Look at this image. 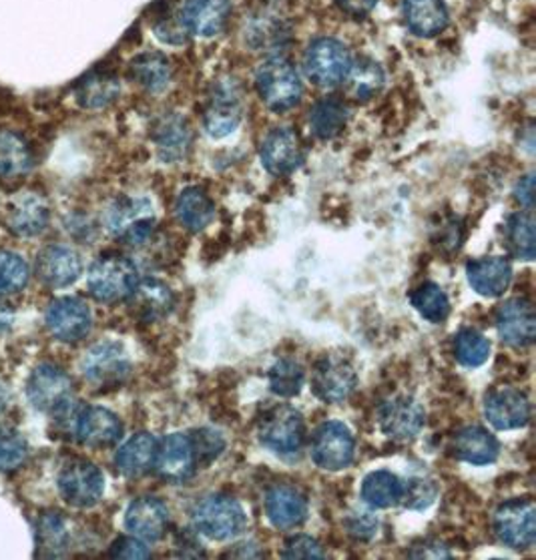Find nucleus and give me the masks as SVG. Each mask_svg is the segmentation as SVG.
<instances>
[{"mask_svg": "<svg viewBox=\"0 0 536 560\" xmlns=\"http://www.w3.org/2000/svg\"><path fill=\"white\" fill-rule=\"evenodd\" d=\"M28 444L21 432L0 427V472H9L25 463Z\"/></svg>", "mask_w": 536, "mask_h": 560, "instance_id": "49530a36", "label": "nucleus"}, {"mask_svg": "<svg viewBox=\"0 0 536 560\" xmlns=\"http://www.w3.org/2000/svg\"><path fill=\"white\" fill-rule=\"evenodd\" d=\"M131 77L151 93H159L171 81V62L161 52H143L131 62Z\"/></svg>", "mask_w": 536, "mask_h": 560, "instance_id": "4c0bfd02", "label": "nucleus"}, {"mask_svg": "<svg viewBox=\"0 0 536 560\" xmlns=\"http://www.w3.org/2000/svg\"><path fill=\"white\" fill-rule=\"evenodd\" d=\"M28 281V266L25 259L0 249V295L21 292Z\"/></svg>", "mask_w": 536, "mask_h": 560, "instance_id": "a18cd8bd", "label": "nucleus"}, {"mask_svg": "<svg viewBox=\"0 0 536 560\" xmlns=\"http://www.w3.org/2000/svg\"><path fill=\"white\" fill-rule=\"evenodd\" d=\"M81 370L86 382L95 388L121 386L131 374L129 353L117 341H98L86 350L81 360Z\"/></svg>", "mask_w": 536, "mask_h": 560, "instance_id": "0eeeda50", "label": "nucleus"}, {"mask_svg": "<svg viewBox=\"0 0 536 560\" xmlns=\"http://www.w3.org/2000/svg\"><path fill=\"white\" fill-rule=\"evenodd\" d=\"M245 37L254 50H276L288 43L290 28L280 19L264 14L249 23Z\"/></svg>", "mask_w": 536, "mask_h": 560, "instance_id": "a19ab883", "label": "nucleus"}, {"mask_svg": "<svg viewBox=\"0 0 536 560\" xmlns=\"http://www.w3.org/2000/svg\"><path fill=\"white\" fill-rule=\"evenodd\" d=\"M346 528H348V535L356 540L368 542L378 535L380 521L374 512L360 509V511L350 512V516L346 518Z\"/></svg>", "mask_w": 536, "mask_h": 560, "instance_id": "8fccbe9b", "label": "nucleus"}, {"mask_svg": "<svg viewBox=\"0 0 536 560\" xmlns=\"http://www.w3.org/2000/svg\"><path fill=\"white\" fill-rule=\"evenodd\" d=\"M452 451L458 460L473 466H488L497 463L500 444L492 432L482 427H466L456 432L452 440Z\"/></svg>", "mask_w": 536, "mask_h": 560, "instance_id": "cd10ccee", "label": "nucleus"}, {"mask_svg": "<svg viewBox=\"0 0 536 560\" xmlns=\"http://www.w3.org/2000/svg\"><path fill=\"white\" fill-rule=\"evenodd\" d=\"M343 83L350 97L356 101H370L378 95L380 89L384 85V71L376 62L360 59L358 62H352Z\"/></svg>", "mask_w": 536, "mask_h": 560, "instance_id": "58836bf2", "label": "nucleus"}, {"mask_svg": "<svg viewBox=\"0 0 536 560\" xmlns=\"http://www.w3.org/2000/svg\"><path fill=\"white\" fill-rule=\"evenodd\" d=\"M494 324L502 341L512 348H528L535 343V307L524 298H511L500 304Z\"/></svg>", "mask_w": 536, "mask_h": 560, "instance_id": "f3484780", "label": "nucleus"}, {"mask_svg": "<svg viewBox=\"0 0 536 560\" xmlns=\"http://www.w3.org/2000/svg\"><path fill=\"white\" fill-rule=\"evenodd\" d=\"M26 394L31 404L45 415L62 418L73 410V382L59 365H37L28 376Z\"/></svg>", "mask_w": 536, "mask_h": 560, "instance_id": "20e7f679", "label": "nucleus"}, {"mask_svg": "<svg viewBox=\"0 0 536 560\" xmlns=\"http://www.w3.org/2000/svg\"><path fill=\"white\" fill-rule=\"evenodd\" d=\"M159 440L149 432H139L123 444L115 456L117 470L127 478L147 475L158 458Z\"/></svg>", "mask_w": 536, "mask_h": 560, "instance_id": "c756f323", "label": "nucleus"}, {"mask_svg": "<svg viewBox=\"0 0 536 560\" xmlns=\"http://www.w3.org/2000/svg\"><path fill=\"white\" fill-rule=\"evenodd\" d=\"M408 557H412V559H451L452 555L444 545H440L436 540H424L422 545H416L408 552Z\"/></svg>", "mask_w": 536, "mask_h": 560, "instance_id": "864d4df0", "label": "nucleus"}, {"mask_svg": "<svg viewBox=\"0 0 536 560\" xmlns=\"http://www.w3.org/2000/svg\"><path fill=\"white\" fill-rule=\"evenodd\" d=\"M256 89L259 98L276 113L293 109L304 93L298 69L283 57H271L257 69Z\"/></svg>", "mask_w": 536, "mask_h": 560, "instance_id": "7ed1b4c3", "label": "nucleus"}, {"mask_svg": "<svg viewBox=\"0 0 536 560\" xmlns=\"http://www.w3.org/2000/svg\"><path fill=\"white\" fill-rule=\"evenodd\" d=\"M129 310L141 322L153 324L163 317H167L175 305V295L170 285L163 281L145 278L137 281L133 292L127 298Z\"/></svg>", "mask_w": 536, "mask_h": 560, "instance_id": "393cba45", "label": "nucleus"}, {"mask_svg": "<svg viewBox=\"0 0 536 560\" xmlns=\"http://www.w3.org/2000/svg\"><path fill=\"white\" fill-rule=\"evenodd\" d=\"M244 117L242 89L235 81H221L213 86L208 109L203 115V127L211 139H223L232 135Z\"/></svg>", "mask_w": 536, "mask_h": 560, "instance_id": "ddd939ff", "label": "nucleus"}, {"mask_svg": "<svg viewBox=\"0 0 536 560\" xmlns=\"http://www.w3.org/2000/svg\"><path fill=\"white\" fill-rule=\"evenodd\" d=\"M307 499L295 487L276 485L266 494V516L280 530H292L307 521Z\"/></svg>", "mask_w": 536, "mask_h": 560, "instance_id": "4be33fe9", "label": "nucleus"}, {"mask_svg": "<svg viewBox=\"0 0 536 560\" xmlns=\"http://www.w3.org/2000/svg\"><path fill=\"white\" fill-rule=\"evenodd\" d=\"M153 141L158 145L159 158L165 163H177L187 158L194 135L184 117L170 113V115H163L155 125Z\"/></svg>", "mask_w": 536, "mask_h": 560, "instance_id": "c85d7f7f", "label": "nucleus"}, {"mask_svg": "<svg viewBox=\"0 0 536 560\" xmlns=\"http://www.w3.org/2000/svg\"><path fill=\"white\" fill-rule=\"evenodd\" d=\"M269 390L280 398H293L304 388L305 372L300 362L292 358H281L271 365L268 374Z\"/></svg>", "mask_w": 536, "mask_h": 560, "instance_id": "c03bdc74", "label": "nucleus"}, {"mask_svg": "<svg viewBox=\"0 0 536 560\" xmlns=\"http://www.w3.org/2000/svg\"><path fill=\"white\" fill-rule=\"evenodd\" d=\"M404 480L391 470L370 472L362 482V500L370 509H392L403 502Z\"/></svg>", "mask_w": 536, "mask_h": 560, "instance_id": "72a5a7b5", "label": "nucleus"}, {"mask_svg": "<svg viewBox=\"0 0 536 560\" xmlns=\"http://www.w3.org/2000/svg\"><path fill=\"white\" fill-rule=\"evenodd\" d=\"M93 326V316L89 305L79 298L55 300L47 310V328L57 340H83Z\"/></svg>", "mask_w": 536, "mask_h": 560, "instance_id": "a211bd4d", "label": "nucleus"}, {"mask_svg": "<svg viewBox=\"0 0 536 560\" xmlns=\"http://www.w3.org/2000/svg\"><path fill=\"white\" fill-rule=\"evenodd\" d=\"M49 203L33 191L13 197L7 208V225L11 232L23 237H33L45 232L49 225Z\"/></svg>", "mask_w": 536, "mask_h": 560, "instance_id": "bb28decb", "label": "nucleus"}, {"mask_svg": "<svg viewBox=\"0 0 536 560\" xmlns=\"http://www.w3.org/2000/svg\"><path fill=\"white\" fill-rule=\"evenodd\" d=\"M62 499L74 509H91L105 494V476L89 460H71L65 464L57 476Z\"/></svg>", "mask_w": 536, "mask_h": 560, "instance_id": "9d476101", "label": "nucleus"}, {"mask_svg": "<svg viewBox=\"0 0 536 560\" xmlns=\"http://www.w3.org/2000/svg\"><path fill=\"white\" fill-rule=\"evenodd\" d=\"M14 322V312L7 304H2L0 302V336L4 334V331H9L11 326H13Z\"/></svg>", "mask_w": 536, "mask_h": 560, "instance_id": "4d7b16f0", "label": "nucleus"}, {"mask_svg": "<svg viewBox=\"0 0 536 560\" xmlns=\"http://www.w3.org/2000/svg\"><path fill=\"white\" fill-rule=\"evenodd\" d=\"M196 451L189 434L175 432L167 439L159 442L158 458H155V470L158 475L171 485H185L197 470Z\"/></svg>", "mask_w": 536, "mask_h": 560, "instance_id": "2eb2a0df", "label": "nucleus"}, {"mask_svg": "<svg viewBox=\"0 0 536 560\" xmlns=\"http://www.w3.org/2000/svg\"><path fill=\"white\" fill-rule=\"evenodd\" d=\"M33 167V153L23 135L0 131V177L13 179Z\"/></svg>", "mask_w": 536, "mask_h": 560, "instance_id": "f704fd0d", "label": "nucleus"}, {"mask_svg": "<svg viewBox=\"0 0 536 560\" xmlns=\"http://www.w3.org/2000/svg\"><path fill=\"white\" fill-rule=\"evenodd\" d=\"M77 440L89 448H110L123 436V424L119 416L113 415L103 406H89L74 422Z\"/></svg>", "mask_w": 536, "mask_h": 560, "instance_id": "6ab92c4d", "label": "nucleus"}, {"mask_svg": "<svg viewBox=\"0 0 536 560\" xmlns=\"http://www.w3.org/2000/svg\"><path fill=\"white\" fill-rule=\"evenodd\" d=\"M378 0H338L341 9L346 13L353 14V16H362V14L370 13L376 7Z\"/></svg>", "mask_w": 536, "mask_h": 560, "instance_id": "6e6d98bb", "label": "nucleus"}, {"mask_svg": "<svg viewBox=\"0 0 536 560\" xmlns=\"http://www.w3.org/2000/svg\"><path fill=\"white\" fill-rule=\"evenodd\" d=\"M439 497V488L424 476H410L404 480L403 502L410 511H427Z\"/></svg>", "mask_w": 536, "mask_h": 560, "instance_id": "de8ad7c7", "label": "nucleus"}, {"mask_svg": "<svg viewBox=\"0 0 536 560\" xmlns=\"http://www.w3.org/2000/svg\"><path fill=\"white\" fill-rule=\"evenodd\" d=\"M113 559H151V550L145 547V540L137 536H123L109 550Z\"/></svg>", "mask_w": 536, "mask_h": 560, "instance_id": "603ef678", "label": "nucleus"}, {"mask_svg": "<svg viewBox=\"0 0 536 560\" xmlns=\"http://www.w3.org/2000/svg\"><path fill=\"white\" fill-rule=\"evenodd\" d=\"M83 261L69 245H49L37 257V276L50 288H67L79 280Z\"/></svg>", "mask_w": 536, "mask_h": 560, "instance_id": "5701e85b", "label": "nucleus"}, {"mask_svg": "<svg viewBox=\"0 0 536 560\" xmlns=\"http://www.w3.org/2000/svg\"><path fill=\"white\" fill-rule=\"evenodd\" d=\"M454 358L458 364L475 370L488 362L490 340L475 328H464L454 336Z\"/></svg>", "mask_w": 536, "mask_h": 560, "instance_id": "37998d69", "label": "nucleus"}, {"mask_svg": "<svg viewBox=\"0 0 536 560\" xmlns=\"http://www.w3.org/2000/svg\"><path fill=\"white\" fill-rule=\"evenodd\" d=\"M506 242L512 256L523 261H533L536 254L535 220L531 213H514L506 221Z\"/></svg>", "mask_w": 536, "mask_h": 560, "instance_id": "79ce46f5", "label": "nucleus"}, {"mask_svg": "<svg viewBox=\"0 0 536 560\" xmlns=\"http://www.w3.org/2000/svg\"><path fill=\"white\" fill-rule=\"evenodd\" d=\"M410 304L430 324H442L451 314V300L434 281H424L410 293Z\"/></svg>", "mask_w": 536, "mask_h": 560, "instance_id": "ea45409f", "label": "nucleus"}, {"mask_svg": "<svg viewBox=\"0 0 536 560\" xmlns=\"http://www.w3.org/2000/svg\"><path fill=\"white\" fill-rule=\"evenodd\" d=\"M155 213L153 206L141 197H123L110 206L107 213L109 232L131 247H141L151 242L155 233Z\"/></svg>", "mask_w": 536, "mask_h": 560, "instance_id": "39448f33", "label": "nucleus"}, {"mask_svg": "<svg viewBox=\"0 0 536 560\" xmlns=\"http://www.w3.org/2000/svg\"><path fill=\"white\" fill-rule=\"evenodd\" d=\"M170 509L163 500L155 497H141L135 499L129 509L125 512V526L131 535L145 540V542H158L161 540L167 528H170Z\"/></svg>", "mask_w": 536, "mask_h": 560, "instance_id": "aec40b11", "label": "nucleus"}, {"mask_svg": "<svg viewBox=\"0 0 536 560\" xmlns=\"http://www.w3.org/2000/svg\"><path fill=\"white\" fill-rule=\"evenodd\" d=\"M119 93H121V83L117 74L109 71H95L85 77L74 89L77 103L85 109H103L119 97Z\"/></svg>", "mask_w": 536, "mask_h": 560, "instance_id": "473e14b6", "label": "nucleus"}, {"mask_svg": "<svg viewBox=\"0 0 536 560\" xmlns=\"http://www.w3.org/2000/svg\"><path fill=\"white\" fill-rule=\"evenodd\" d=\"M175 218L187 232H203L215 218V203L199 187H185L175 199Z\"/></svg>", "mask_w": 536, "mask_h": 560, "instance_id": "2f4dec72", "label": "nucleus"}, {"mask_svg": "<svg viewBox=\"0 0 536 560\" xmlns=\"http://www.w3.org/2000/svg\"><path fill=\"white\" fill-rule=\"evenodd\" d=\"M259 158L271 175H290L304 163L302 139L290 127H278L264 137L259 147Z\"/></svg>", "mask_w": 536, "mask_h": 560, "instance_id": "dca6fc26", "label": "nucleus"}, {"mask_svg": "<svg viewBox=\"0 0 536 560\" xmlns=\"http://www.w3.org/2000/svg\"><path fill=\"white\" fill-rule=\"evenodd\" d=\"M404 23L416 37H436L448 25L442 0H404Z\"/></svg>", "mask_w": 536, "mask_h": 560, "instance_id": "7c9ffc66", "label": "nucleus"}, {"mask_svg": "<svg viewBox=\"0 0 536 560\" xmlns=\"http://www.w3.org/2000/svg\"><path fill=\"white\" fill-rule=\"evenodd\" d=\"M516 201L523 206L524 209H533V194H535V175L528 173L524 175L523 179L516 185Z\"/></svg>", "mask_w": 536, "mask_h": 560, "instance_id": "5fc2aeb1", "label": "nucleus"}, {"mask_svg": "<svg viewBox=\"0 0 536 560\" xmlns=\"http://www.w3.org/2000/svg\"><path fill=\"white\" fill-rule=\"evenodd\" d=\"M194 451H196L197 464L213 463L225 448V439L221 436L218 430L211 428H201L189 434Z\"/></svg>", "mask_w": 536, "mask_h": 560, "instance_id": "09e8293b", "label": "nucleus"}, {"mask_svg": "<svg viewBox=\"0 0 536 560\" xmlns=\"http://www.w3.org/2000/svg\"><path fill=\"white\" fill-rule=\"evenodd\" d=\"M232 14L230 0H185L182 25L197 37H215Z\"/></svg>", "mask_w": 536, "mask_h": 560, "instance_id": "b1692460", "label": "nucleus"}, {"mask_svg": "<svg viewBox=\"0 0 536 560\" xmlns=\"http://www.w3.org/2000/svg\"><path fill=\"white\" fill-rule=\"evenodd\" d=\"M71 542L67 521L59 512H47L37 526V557H65Z\"/></svg>", "mask_w": 536, "mask_h": 560, "instance_id": "e433bc0d", "label": "nucleus"}, {"mask_svg": "<svg viewBox=\"0 0 536 560\" xmlns=\"http://www.w3.org/2000/svg\"><path fill=\"white\" fill-rule=\"evenodd\" d=\"M9 398H11L9 396V388L0 382V412H4V408L9 406Z\"/></svg>", "mask_w": 536, "mask_h": 560, "instance_id": "13d9d810", "label": "nucleus"}, {"mask_svg": "<svg viewBox=\"0 0 536 560\" xmlns=\"http://www.w3.org/2000/svg\"><path fill=\"white\" fill-rule=\"evenodd\" d=\"M305 73L324 89L340 85L352 67L348 49L336 38H317L305 50Z\"/></svg>", "mask_w": 536, "mask_h": 560, "instance_id": "6e6552de", "label": "nucleus"}, {"mask_svg": "<svg viewBox=\"0 0 536 560\" xmlns=\"http://www.w3.org/2000/svg\"><path fill=\"white\" fill-rule=\"evenodd\" d=\"M139 281L137 266L129 257L107 254L98 257L89 269L86 285L89 292L103 304H115L127 300Z\"/></svg>", "mask_w": 536, "mask_h": 560, "instance_id": "f03ea898", "label": "nucleus"}, {"mask_svg": "<svg viewBox=\"0 0 536 560\" xmlns=\"http://www.w3.org/2000/svg\"><path fill=\"white\" fill-rule=\"evenodd\" d=\"M353 454H356V440L350 428L343 422L329 420L314 432L310 456L322 470L340 472L352 464Z\"/></svg>", "mask_w": 536, "mask_h": 560, "instance_id": "9b49d317", "label": "nucleus"}, {"mask_svg": "<svg viewBox=\"0 0 536 560\" xmlns=\"http://www.w3.org/2000/svg\"><path fill=\"white\" fill-rule=\"evenodd\" d=\"M356 386V368L343 353H324L312 370V390L322 402H343Z\"/></svg>", "mask_w": 536, "mask_h": 560, "instance_id": "1a4fd4ad", "label": "nucleus"}, {"mask_svg": "<svg viewBox=\"0 0 536 560\" xmlns=\"http://www.w3.org/2000/svg\"><path fill=\"white\" fill-rule=\"evenodd\" d=\"M485 415L497 430H518L531 420V402L524 392L502 386L488 392Z\"/></svg>", "mask_w": 536, "mask_h": 560, "instance_id": "412c9836", "label": "nucleus"}, {"mask_svg": "<svg viewBox=\"0 0 536 560\" xmlns=\"http://www.w3.org/2000/svg\"><path fill=\"white\" fill-rule=\"evenodd\" d=\"M281 555H283L286 559L304 560L326 559V557H328L316 538H312V536L307 535L292 536V538L286 542Z\"/></svg>", "mask_w": 536, "mask_h": 560, "instance_id": "3c124183", "label": "nucleus"}, {"mask_svg": "<svg viewBox=\"0 0 536 560\" xmlns=\"http://www.w3.org/2000/svg\"><path fill=\"white\" fill-rule=\"evenodd\" d=\"M310 129L317 139L328 141L340 135L348 122V109L338 98H322L310 109Z\"/></svg>", "mask_w": 536, "mask_h": 560, "instance_id": "c9c22d12", "label": "nucleus"}, {"mask_svg": "<svg viewBox=\"0 0 536 560\" xmlns=\"http://www.w3.org/2000/svg\"><path fill=\"white\" fill-rule=\"evenodd\" d=\"M380 430L396 442L415 440L427 424L424 408L410 396H394L378 410Z\"/></svg>", "mask_w": 536, "mask_h": 560, "instance_id": "4468645a", "label": "nucleus"}, {"mask_svg": "<svg viewBox=\"0 0 536 560\" xmlns=\"http://www.w3.org/2000/svg\"><path fill=\"white\" fill-rule=\"evenodd\" d=\"M494 535L500 542L514 550H524L535 545L536 509L533 500L514 499L500 504L494 512Z\"/></svg>", "mask_w": 536, "mask_h": 560, "instance_id": "f8f14e48", "label": "nucleus"}, {"mask_svg": "<svg viewBox=\"0 0 536 560\" xmlns=\"http://www.w3.org/2000/svg\"><path fill=\"white\" fill-rule=\"evenodd\" d=\"M257 439L268 451L280 456H293L304 446V418L288 404L273 406L259 420Z\"/></svg>", "mask_w": 536, "mask_h": 560, "instance_id": "423d86ee", "label": "nucleus"}, {"mask_svg": "<svg viewBox=\"0 0 536 560\" xmlns=\"http://www.w3.org/2000/svg\"><path fill=\"white\" fill-rule=\"evenodd\" d=\"M470 288L482 298H500L511 288L512 266L506 257H478L466 264Z\"/></svg>", "mask_w": 536, "mask_h": 560, "instance_id": "a878e982", "label": "nucleus"}, {"mask_svg": "<svg viewBox=\"0 0 536 560\" xmlns=\"http://www.w3.org/2000/svg\"><path fill=\"white\" fill-rule=\"evenodd\" d=\"M191 521L199 535L206 536L209 540H232L237 538L247 526V514H245L242 502L233 499L230 494H209L197 502L191 511Z\"/></svg>", "mask_w": 536, "mask_h": 560, "instance_id": "f257e3e1", "label": "nucleus"}]
</instances>
